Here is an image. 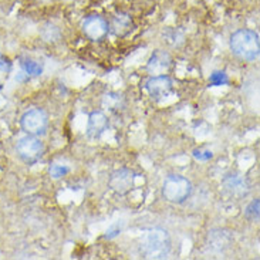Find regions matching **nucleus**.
Masks as SVG:
<instances>
[{
    "label": "nucleus",
    "mask_w": 260,
    "mask_h": 260,
    "mask_svg": "<svg viewBox=\"0 0 260 260\" xmlns=\"http://www.w3.org/2000/svg\"><path fill=\"white\" fill-rule=\"evenodd\" d=\"M190 193L192 182L182 175H169L162 186V195L172 204H182L190 197Z\"/></svg>",
    "instance_id": "nucleus-3"
},
{
    "label": "nucleus",
    "mask_w": 260,
    "mask_h": 260,
    "mask_svg": "<svg viewBox=\"0 0 260 260\" xmlns=\"http://www.w3.org/2000/svg\"><path fill=\"white\" fill-rule=\"evenodd\" d=\"M12 70V61L7 58L6 56H3V54H0V71H9Z\"/></svg>",
    "instance_id": "nucleus-21"
},
{
    "label": "nucleus",
    "mask_w": 260,
    "mask_h": 260,
    "mask_svg": "<svg viewBox=\"0 0 260 260\" xmlns=\"http://www.w3.org/2000/svg\"><path fill=\"white\" fill-rule=\"evenodd\" d=\"M131 24H133V21H131V17L128 16V14H118V16H115L113 20V31L117 36H124L127 31H129V28H131Z\"/></svg>",
    "instance_id": "nucleus-12"
},
{
    "label": "nucleus",
    "mask_w": 260,
    "mask_h": 260,
    "mask_svg": "<svg viewBox=\"0 0 260 260\" xmlns=\"http://www.w3.org/2000/svg\"><path fill=\"white\" fill-rule=\"evenodd\" d=\"M231 50L242 60L253 61L259 57V35L253 30H238L231 37Z\"/></svg>",
    "instance_id": "nucleus-2"
},
{
    "label": "nucleus",
    "mask_w": 260,
    "mask_h": 260,
    "mask_svg": "<svg viewBox=\"0 0 260 260\" xmlns=\"http://www.w3.org/2000/svg\"><path fill=\"white\" fill-rule=\"evenodd\" d=\"M0 90H2V85H0Z\"/></svg>",
    "instance_id": "nucleus-22"
},
{
    "label": "nucleus",
    "mask_w": 260,
    "mask_h": 260,
    "mask_svg": "<svg viewBox=\"0 0 260 260\" xmlns=\"http://www.w3.org/2000/svg\"><path fill=\"white\" fill-rule=\"evenodd\" d=\"M145 88L152 99L161 100L167 97L172 90V80L168 76H155L148 80Z\"/></svg>",
    "instance_id": "nucleus-9"
},
{
    "label": "nucleus",
    "mask_w": 260,
    "mask_h": 260,
    "mask_svg": "<svg viewBox=\"0 0 260 260\" xmlns=\"http://www.w3.org/2000/svg\"><path fill=\"white\" fill-rule=\"evenodd\" d=\"M21 69L24 71V74L33 76V77H39L43 74L42 64H39L35 60H30V58H26L21 61Z\"/></svg>",
    "instance_id": "nucleus-13"
},
{
    "label": "nucleus",
    "mask_w": 260,
    "mask_h": 260,
    "mask_svg": "<svg viewBox=\"0 0 260 260\" xmlns=\"http://www.w3.org/2000/svg\"><path fill=\"white\" fill-rule=\"evenodd\" d=\"M42 35L46 42H56L60 39V30L53 24H46V27L43 28Z\"/></svg>",
    "instance_id": "nucleus-16"
},
{
    "label": "nucleus",
    "mask_w": 260,
    "mask_h": 260,
    "mask_svg": "<svg viewBox=\"0 0 260 260\" xmlns=\"http://www.w3.org/2000/svg\"><path fill=\"white\" fill-rule=\"evenodd\" d=\"M69 172H70V168L66 167V165H61V164H53L50 167V175L53 176L54 179H60V178L67 175Z\"/></svg>",
    "instance_id": "nucleus-17"
},
{
    "label": "nucleus",
    "mask_w": 260,
    "mask_h": 260,
    "mask_svg": "<svg viewBox=\"0 0 260 260\" xmlns=\"http://www.w3.org/2000/svg\"><path fill=\"white\" fill-rule=\"evenodd\" d=\"M209 83L213 87H220V85L229 84V77L225 71H213L209 77Z\"/></svg>",
    "instance_id": "nucleus-15"
},
{
    "label": "nucleus",
    "mask_w": 260,
    "mask_h": 260,
    "mask_svg": "<svg viewBox=\"0 0 260 260\" xmlns=\"http://www.w3.org/2000/svg\"><path fill=\"white\" fill-rule=\"evenodd\" d=\"M108 128V118L104 113L95 111L88 117V125H87V137L90 140H99L101 135L106 133Z\"/></svg>",
    "instance_id": "nucleus-10"
},
{
    "label": "nucleus",
    "mask_w": 260,
    "mask_h": 260,
    "mask_svg": "<svg viewBox=\"0 0 260 260\" xmlns=\"http://www.w3.org/2000/svg\"><path fill=\"white\" fill-rule=\"evenodd\" d=\"M140 250L145 259H167L171 252L169 233L162 228H149L141 236Z\"/></svg>",
    "instance_id": "nucleus-1"
},
{
    "label": "nucleus",
    "mask_w": 260,
    "mask_h": 260,
    "mask_svg": "<svg viewBox=\"0 0 260 260\" xmlns=\"http://www.w3.org/2000/svg\"><path fill=\"white\" fill-rule=\"evenodd\" d=\"M122 97L120 94H115V92H110V94H106V97L103 100V106L106 107L107 110L110 108L111 111L114 110H120V107H122Z\"/></svg>",
    "instance_id": "nucleus-14"
},
{
    "label": "nucleus",
    "mask_w": 260,
    "mask_h": 260,
    "mask_svg": "<svg viewBox=\"0 0 260 260\" xmlns=\"http://www.w3.org/2000/svg\"><path fill=\"white\" fill-rule=\"evenodd\" d=\"M83 33L90 40H101L108 33V23L100 16H90L83 21Z\"/></svg>",
    "instance_id": "nucleus-8"
},
{
    "label": "nucleus",
    "mask_w": 260,
    "mask_h": 260,
    "mask_svg": "<svg viewBox=\"0 0 260 260\" xmlns=\"http://www.w3.org/2000/svg\"><path fill=\"white\" fill-rule=\"evenodd\" d=\"M193 156H195V159H198V161L206 162L209 161V159H212L213 154H212V151H209V149L201 148V149H195V151H193Z\"/></svg>",
    "instance_id": "nucleus-20"
},
{
    "label": "nucleus",
    "mask_w": 260,
    "mask_h": 260,
    "mask_svg": "<svg viewBox=\"0 0 260 260\" xmlns=\"http://www.w3.org/2000/svg\"><path fill=\"white\" fill-rule=\"evenodd\" d=\"M20 124L28 135H43L49 127V117L42 108H31L23 114Z\"/></svg>",
    "instance_id": "nucleus-4"
},
{
    "label": "nucleus",
    "mask_w": 260,
    "mask_h": 260,
    "mask_svg": "<svg viewBox=\"0 0 260 260\" xmlns=\"http://www.w3.org/2000/svg\"><path fill=\"white\" fill-rule=\"evenodd\" d=\"M171 66V56L165 51H155L152 57L148 61V71L154 74H162L165 70H168Z\"/></svg>",
    "instance_id": "nucleus-11"
},
{
    "label": "nucleus",
    "mask_w": 260,
    "mask_h": 260,
    "mask_svg": "<svg viewBox=\"0 0 260 260\" xmlns=\"http://www.w3.org/2000/svg\"><path fill=\"white\" fill-rule=\"evenodd\" d=\"M16 151L23 161L27 164H33L42 158L44 145L36 135H27V137H23L19 140L17 145H16Z\"/></svg>",
    "instance_id": "nucleus-5"
},
{
    "label": "nucleus",
    "mask_w": 260,
    "mask_h": 260,
    "mask_svg": "<svg viewBox=\"0 0 260 260\" xmlns=\"http://www.w3.org/2000/svg\"><path fill=\"white\" fill-rule=\"evenodd\" d=\"M122 229H124V220H117L114 225H111L107 229L106 236H104V238H106V239H114V238H117L118 235H121Z\"/></svg>",
    "instance_id": "nucleus-18"
},
{
    "label": "nucleus",
    "mask_w": 260,
    "mask_h": 260,
    "mask_svg": "<svg viewBox=\"0 0 260 260\" xmlns=\"http://www.w3.org/2000/svg\"><path fill=\"white\" fill-rule=\"evenodd\" d=\"M222 186L228 195H231L233 198L242 199L249 195L250 192V183L247 182V179L240 174L232 172L222 179Z\"/></svg>",
    "instance_id": "nucleus-6"
},
{
    "label": "nucleus",
    "mask_w": 260,
    "mask_h": 260,
    "mask_svg": "<svg viewBox=\"0 0 260 260\" xmlns=\"http://www.w3.org/2000/svg\"><path fill=\"white\" fill-rule=\"evenodd\" d=\"M134 179H135V174L131 169L121 168L113 172V175L108 181V185L114 192H117L120 195H125L133 189Z\"/></svg>",
    "instance_id": "nucleus-7"
},
{
    "label": "nucleus",
    "mask_w": 260,
    "mask_h": 260,
    "mask_svg": "<svg viewBox=\"0 0 260 260\" xmlns=\"http://www.w3.org/2000/svg\"><path fill=\"white\" fill-rule=\"evenodd\" d=\"M259 205H260V201L259 199H253L250 204L247 205L246 208V216L250 220H259Z\"/></svg>",
    "instance_id": "nucleus-19"
}]
</instances>
